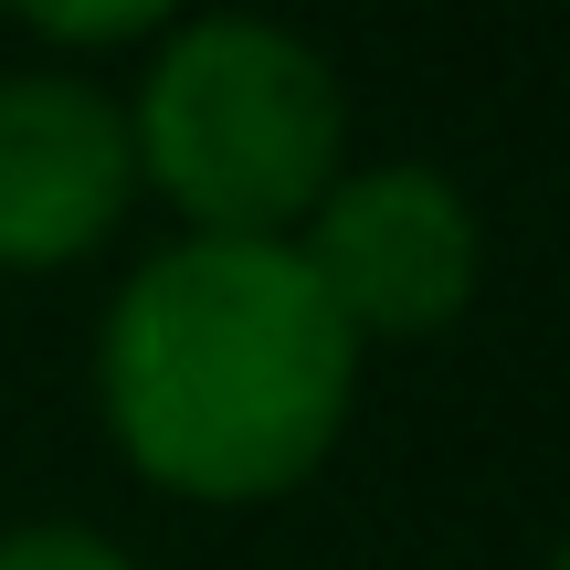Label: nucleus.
I'll return each mask as SVG.
<instances>
[{"label":"nucleus","instance_id":"f257e3e1","mask_svg":"<svg viewBox=\"0 0 570 570\" xmlns=\"http://www.w3.org/2000/svg\"><path fill=\"white\" fill-rule=\"evenodd\" d=\"M96 402L159 497L265 508L338 454L360 402V338L327 317L296 244H169L117 285L96 338Z\"/></svg>","mask_w":570,"mask_h":570},{"label":"nucleus","instance_id":"f03ea898","mask_svg":"<svg viewBox=\"0 0 570 570\" xmlns=\"http://www.w3.org/2000/svg\"><path fill=\"white\" fill-rule=\"evenodd\" d=\"M138 180L190 223V244H296L348 169V96L285 21L212 11L169 21L127 106Z\"/></svg>","mask_w":570,"mask_h":570},{"label":"nucleus","instance_id":"7ed1b4c3","mask_svg":"<svg viewBox=\"0 0 570 570\" xmlns=\"http://www.w3.org/2000/svg\"><path fill=\"white\" fill-rule=\"evenodd\" d=\"M296 265L360 348L370 338L391 348V338H433V327H454L475 306L487 223L433 159H381V169L327 180V202L296 233Z\"/></svg>","mask_w":570,"mask_h":570},{"label":"nucleus","instance_id":"20e7f679","mask_svg":"<svg viewBox=\"0 0 570 570\" xmlns=\"http://www.w3.org/2000/svg\"><path fill=\"white\" fill-rule=\"evenodd\" d=\"M138 202L127 106L96 75H0V275H63Z\"/></svg>","mask_w":570,"mask_h":570},{"label":"nucleus","instance_id":"39448f33","mask_svg":"<svg viewBox=\"0 0 570 570\" xmlns=\"http://www.w3.org/2000/svg\"><path fill=\"white\" fill-rule=\"evenodd\" d=\"M21 32L63 42V53H106V42H159L169 11H159V0H106V11H53V0H32V11H21Z\"/></svg>","mask_w":570,"mask_h":570},{"label":"nucleus","instance_id":"423d86ee","mask_svg":"<svg viewBox=\"0 0 570 570\" xmlns=\"http://www.w3.org/2000/svg\"><path fill=\"white\" fill-rule=\"evenodd\" d=\"M0 570H138L117 539L75 529V518H42V529H11L0 539Z\"/></svg>","mask_w":570,"mask_h":570},{"label":"nucleus","instance_id":"0eeeda50","mask_svg":"<svg viewBox=\"0 0 570 570\" xmlns=\"http://www.w3.org/2000/svg\"><path fill=\"white\" fill-rule=\"evenodd\" d=\"M550 570H570V539H560V550H550Z\"/></svg>","mask_w":570,"mask_h":570}]
</instances>
